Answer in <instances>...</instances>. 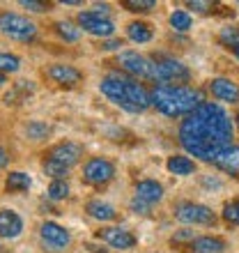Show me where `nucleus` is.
<instances>
[{"label":"nucleus","instance_id":"nucleus-25","mask_svg":"<svg viewBox=\"0 0 239 253\" xmlns=\"http://www.w3.org/2000/svg\"><path fill=\"white\" fill-rule=\"evenodd\" d=\"M69 196V184L65 180H53L48 187V198L51 200H65Z\"/></svg>","mask_w":239,"mask_h":253},{"label":"nucleus","instance_id":"nucleus-20","mask_svg":"<svg viewBox=\"0 0 239 253\" xmlns=\"http://www.w3.org/2000/svg\"><path fill=\"white\" fill-rule=\"evenodd\" d=\"M126 35H129V40L138 42V44H145V42L152 40V30H150V26H147V23H140V21H133V23H129V28H126Z\"/></svg>","mask_w":239,"mask_h":253},{"label":"nucleus","instance_id":"nucleus-35","mask_svg":"<svg viewBox=\"0 0 239 253\" xmlns=\"http://www.w3.org/2000/svg\"><path fill=\"white\" fill-rule=\"evenodd\" d=\"M5 164H7V152L5 150H0V168L5 166Z\"/></svg>","mask_w":239,"mask_h":253},{"label":"nucleus","instance_id":"nucleus-18","mask_svg":"<svg viewBox=\"0 0 239 253\" xmlns=\"http://www.w3.org/2000/svg\"><path fill=\"white\" fill-rule=\"evenodd\" d=\"M226 251V242L221 237H198V240L191 242V253H223Z\"/></svg>","mask_w":239,"mask_h":253},{"label":"nucleus","instance_id":"nucleus-16","mask_svg":"<svg viewBox=\"0 0 239 253\" xmlns=\"http://www.w3.org/2000/svg\"><path fill=\"white\" fill-rule=\"evenodd\" d=\"M209 90H212V94L216 99L230 101V104H237L239 101V85L228 79H214L209 83Z\"/></svg>","mask_w":239,"mask_h":253},{"label":"nucleus","instance_id":"nucleus-19","mask_svg":"<svg viewBox=\"0 0 239 253\" xmlns=\"http://www.w3.org/2000/svg\"><path fill=\"white\" fill-rule=\"evenodd\" d=\"M85 210L92 219H99V221H113L115 216H118L115 207L108 205V203H101V200H90Z\"/></svg>","mask_w":239,"mask_h":253},{"label":"nucleus","instance_id":"nucleus-23","mask_svg":"<svg viewBox=\"0 0 239 253\" xmlns=\"http://www.w3.org/2000/svg\"><path fill=\"white\" fill-rule=\"evenodd\" d=\"M55 30H58V35L67 42H76L80 37V30L74 26V23H69V21H60V23H55Z\"/></svg>","mask_w":239,"mask_h":253},{"label":"nucleus","instance_id":"nucleus-13","mask_svg":"<svg viewBox=\"0 0 239 253\" xmlns=\"http://www.w3.org/2000/svg\"><path fill=\"white\" fill-rule=\"evenodd\" d=\"M21 230H23V221L19 214L12 210H0V237L14 240L21 235Z\"/></svg>","mask_w":239,"mask_h":253},{"label":"nucleus","instance_id":"nucleus-17","mask_svg":"<svg viewBox=\"0 0 239 253\" xmlns=\"http://www.w3.org/2000/svg\"><path fill=\"white\" fill-rule=\"evenodd\" d=\"M46 74H48V79H53L60 85H76L83 79V74L69 65H53V67H48Z\"/></svg>","mask_w":239,"mask_h":253},{"label":"nucleus","instance_id":"nucleus-1","mask_svg":"<svg viewBox=\"0 0 239 253\" xmlns=\"http://www.w3.org/2000/svg\"><path fill=\"white\" fill-rule=\"evenodd\" d=\"M233 140V122L219 104L202 101L179 126V143L189 154L202 161L219 157Z\"/></svg>","mask_w":239,"mask_h":253},{"label":"nucleus","instance_id":"nucleus-33","mask_svg":"<svg viewBox=\"0 0 239 253\" xmlns=\"http://www.w3.org/2000/svg\"><path fill=\"white\" fill-rule=\"evenodd\" d=\"M120 46H124V44H122V40H108L106 44H104V48H106V51H115V48H120Z\"/></svg>","mask_w":239,"mask_h":253},{"label":"nucleus","instance_id":"nucleus-30","mask_svg":"<svg viewBox=\"0 0 239 253\" xmlns=\"http://www.w3.org/2000/svg\"><path fill=\"white\" fill-rule=\"evenodd\" d=\"M26 131L33 140H41V138H46L51 129H48V125H44V122H30V125L26 126Z\"/></svg>","mask_w":239,"mask_h":253},{"label":"nucleus","instance_id":"nucleus-9","mask_svg":"<svg viewBox=\"0 0 239 253\" xmlns=\"http://www.w3.org/2000/svg\"><path fill=\"white\" fill-rule=\"evenodd\" d=\"M79 23L83 30H87L90 35H97V37H111L115 33V26L106 16H99L97 12H80L79 14Z\"/></svg>","mask_w":239,"mask_h":253},{"label":"nucleus","instance_id":"nucleus-31","mask_svg":"<svg viewBox=\"0 0 239 253\" xmlns=\"http://www.w3.org/2000/svg\"><path fill=\"white\" fill-rule=\"evenodd\" d=\"M122 5H124L129 12H150V9L157 7V2H154V0H124Z\"/></svg>","mask_w":239,"mask_h":253},{"label":"nucleus","instance_id":"nucleus-5","mask_svg":"<svg viewBox=\"0 0 239 253\" xmlns=\"http://www.w3.org/2000/svg\"><path fill=\"white\" fill-rule=\"evenodd\" d=\"M189 69L179 60L170 55H157L154 58V81H175V83H184L189 81Z\"/></svg>","mask_w":239,"mask_h":253},{"label":"nucleus","instance_id":"nucleus-29","mask_svg":"<svg viewBox=\"0 0 239 253\" xmlns=\"http://www.w3.org/2000/svg\"><path fill=\"white\" fill-rule=\"evenodd\" d=\"M44 170H46V175H51L53 180H62V177L69 173V168L62 166V164H58V161H53V159L44 161Z\"/></svg>","mask_w":239,"mask_h":253},{"label":"nucleus","instance_id":"nucleus-12","mask_svg":"<svg viewBox=\"0 0 239 253\" xmlns=\"http://www.w3.org/2000/svg\"><path fill=\"white\" fill-rule=\"evenodd\" d=\"M99 237L113 249H133L136 247V237L124 228H104Z\"/></svg>","mask_w":239,"mask_h":253},{"label":"nucleus","instance_id":"nucleus-3","mask_svg":"<svg viewBox=\"0 0 239 253\" xmlns=\"http://www.w3.org/2000/svg\"><path fill=\"white\" fill-rule=\"evenodd\" d=\"M152 104L168 118L191 115L202 104V94L186 85H159L152 92Z\"/></svg>","mask_w":239,"mask_h":253},{"label":"nucleus","instance_id":"nucleus-38","mask_svg":"<svg viewBox=\"0 0 239 253\" xmlns=\"http://www.w3.org/2000/svg\"><path fill=\"white\" fill-rule=\"evenodd\" d=\"M235 120H237V126H239V113H237V118H235Z\"/></svg>","mask_w":239,"mask_h":253},{"label":"nucleus","instance_id":"nucleus-27","mask_svg":"<svg viewBox=\"0 0 239 253\" xmlns=\"http://www.w3.org/2000/svg\"><path fill=\"white\" fill-rule=\"evenodd\" d=\"M223 219H226L230 226H239V198H235L223 205Z\"/></svg>","mask_w":239,"mask_h":253},{"label":"nucleus","instance_id":"nucleus-28","mask_svg":"<svg viewBox=\"0 0 239 253\" xmlns=\"http://www.w3.org/2000/svg\"><path fill=\"white\" fill-rule=\"evenodd\" d=\"M170 26H173L175 30H179V33H186V30L191 28V16L186 12H173L170 14Z\"/></svg>","mask_w":239,"mask_h":253},{"label":"nucleus","instance_id":"nucleus-34","mask_svg":"<svg viewBox=\"0 0 239 253\" xmlns=\"http://www.w3.org/2000/svg\"><path fill=\"white\" fill-rule=\"evenodd\" d=\"M189 7H191V9H198V12H207L209 2H189Z\"/></svg>","mask_w":239,"mask_h":253},{"label":"nucleus","instance_id":"nucleus-37","mask_svg":"<svg viewBox=\"0 0 239 253\" xmlns=\"http://www.w3.org/2000/svg\"><path fill=\"white\" fill-rule=\"evenodd\" d=\"M2 83H5V74H0V85H2Z\"/></svg>","mask_w":239,"mask_h":253},{"label":"nucleus","instance_id":"nucleus-22","mask_svg":"<svg viewBox=\"0 0 239 253\" xmlns=\"http://www.w3.org/2000/svg\"><path fill=\"white\" fill-rule=\"evenodd\" d=\"M30 184H33V180H30V175H26V173H9V177H7V182H5L7 191H28Z\"/></svg>","mask_w":239,"mask_h":253},{"label":"nucleus","instance_id":"nucleus-15","mask_svg":"<svg viewBox=\"0 0 239 253\" xmlns=\"http://www.w3.org/2000/svg\"><path fill=\"white\" fill-rule=\"evenodd\" d=\"M163 198V187L154 180H143L136 184V200L145 203V205H154Z\"/></svg>","mask_w":239,"mask_h":253},{"label":"nucleus","instance_id":"nucleus-4","mask_svg":"<svg viewBox=\"0 0 239 253\" xmlns=\"http://www.w3.org/2000/svg\"><path fill=\"white\" fill-rule=\"evenodd\" d=\"M0 33L12 40L30 42L37 33V26L21 14H0Z\"/></svg>","mask_w":239,"mask_h":253},{"label":"nucleus","instance_id":"nucleus-7","mask_svg":"<svg viewBox=\"0 0 239 253\" xmlns=\"http://www.w3.org/2000/svg\"><path fill=\"white\" fill-rule=\"evenodd\" d=\"M118 65L122 67L124 72L133 74V76L154 81V62L143 58V55H138V53H133V51H122L118 58Z\"/></svg>","mask_w":239,"mask_h":253},{"label":"nucleus","instance_id":"nucleus-24","mask_svg":"<svg viewBox=\"0 0 239 253\" xmlns=\"http://www.w3.org/2000/svg\"><path fill=\"white\" fill-rule=\"evenodd\" d=\"M219 40H221V44H223V46L235 48L239 44V28L237 26L223 28V30H221V35H219Z\"/></svg>","mask_w":239,"mask_h":253},{"label":"nucleus","instance_id":"nucleus-14","mask_svg":"<svg viewBox=\"0 0 239 253\" xmlns=\"http://www.w3.org/2000/svg\"><path fill=\"white\" fill-rule=\"evenodd\" d=\"M214 166L221 168L223 173L239 177V145H230L214 159Z\"/></svg>","mask_w":239,"mask_h":253},{"label":"nucleus","instance_id":"nucleus-36","mask_svg":"<svg viewBox=\"0 0 239 253\" xmlns=\"http://www.w3.org/2000/svg\"><path fill=\"white\" fill-rule=\"evenodd\" d=\"M233 51H235V55H237V58H239V44H237V46L233 48Z\"/></svg>","mask_w":239,"mask_h":253},{"label":"nucleus","instance_id":"nucleus-11","mask_svg":"<svg viewBox=\"0 0 239 253\" xmlns=\"http://www.w3.org/2000/svg\"><path fill=\"white\" fill-rule=\"evenodd\" d=\"M80 157H83V147L76 145V143H60L48 152V159L58 161V164H62L67 168H72Z\"/></svg>","mask_w":239,"mask_h":253},{"label":"nucleus","instance_id":"nucleus-2","mask_svg":"<svg viewBox=\"0 0 239 253\" xmlns=\"http://www.w3.org/2000/svg\"><path fill=\"white\" fill-rule=\"evenodd\" d=\"M101 92L106 94L113 104H118L120 108H124L129 113H143L152 104L145 87L131 79L120 76V74H111V76L101 81Z\"/></svg>","mask_w":239,"mask_h":253},{"label":"nucleus","instance_id":"nucleus-26","mask_svg":"<svg viewBox=\"0 0 239 253\" xmlns=\"http://www.w3.org/2000/svg\"><path fill=\"white\" fill-rule=\"evenodd\" d=\"M21 60L12 53H0V74H14L19 72Z\"/></svg>","mask_w":239,"mask_h":253},{"label":"nucleus","instance_id":"nucleus-32","mask_svg":"<svg viewBox=\"0 0 239 253\" xmlns=\"http://www.w3.org/2000/svg\"><path fill=\"white\" fill-rule=\"evenodd\" d=\"M21 5L28 7V9H33V12H44V9H46V5H44V2H35V0H23Z\"/></svg>","mask_w":239,"mask_h":253},{"label":"nucleus","instance_id":"nucleus-21","mask_svg":"<svg viewBox=\"0 0 239 253\" xmlns=\"http://www.w3.org/2000/svg\"><path fill=\"white\" fill-rule=\"evenodd\" d=\"M168 170L175 175H191L196 170V164L189 157H170L168 159Z\"/></svg>","mask_w":239,"mask_h":253},{"label":"nucleus","instance_id":"nucleus-6","mask_svg":"<svg viewBox=\"0 0 239 253\" xmlns=\"http://www.w3.org/2000/svg\"><path fill=\"white\" fill-rule=\"evenodd\" d=\"M175 219L182 223H193V226H209L216 221L214 212L207 205L200 203H179L175 207Z\"/></svg>","mask_w":239,"mask_h":253},{"label":"nucleus","instance_id":"nucleus-10","mask_svg":"<svg viewBox=\"0 0 239 253\" xmlns=\"http://www.w3.org/2000/svg\"><path fill=\"white\" fill-rule=\"evenodd\" d=\"M41 242H44L51 251H62V249L69 247L72 237H69V233H67L62 226H58L53 221H46V223L41 226Z\"/></svg>","mask_w":239,"mask_h":253},{"label":"nucleus","instance_id":"nucleus-8","mask_svg":"<svg viewBox=\"0 0 239 253\" xmlns=\"http://www.w3.org/2000/svg\"><path fill=\"white\" fill-rule=\"evenodd\" d=\"M83 175H85V182L99 187V184H106V182L113 180L115 166L108 159H90L83 168Z\"/></svg>","mask_w":239,"mask_h":253}]
</instances>
